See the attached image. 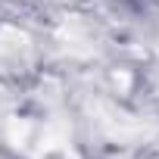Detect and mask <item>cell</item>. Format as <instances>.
Returning <instances> with one entry per match:
<instances>
[{"instance_id":"3","label":"cell","mask_w":159,"mask_h":159,"mask_svg":"<svg viewBox=\"0 0 159 159\" xmlns=\"http://www.w3.org/2000/svg\"><path fill=\"white\" fill-rule=\"evenodd\" d=\"M116 84H119V91H128L131 88V75L128 72H116Z\"/></svg>"},{"instance_id":"1","label":"cell","mask_w":159,"mask_h":159,"mask_svg":"<svg viewBox=\"0 0 159 159\" xmlns=\"http://www.w3.org/2000/svg\"><path fill=\"white\" fill-rule=\"evenodd\" d=\"M19 53H28V38L16 28H3L0 31V62H13L19 59Z\"/></svg>"},{"instance_id":"2","label":"cell","mask_w":159,"mask_h":159,"mask_svg":"<svg viewBox=\"0 0 159 159\" xmlns=\"http://www.w3.org/2000/svg\"><path fill=\"white\" fill-rule=\"evenodd\" d=\"M7 137L16 150H25L28 147V137H31V122L28 119H13L10 128H7Z\"/></svg>"}]
</instances>
